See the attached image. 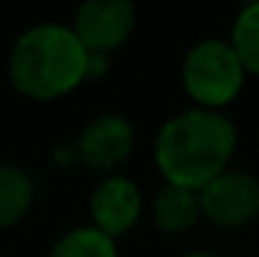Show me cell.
<instances>
[{"mask_svg":"<svg viewBox=\"0 0 259 257\" xmlns=\"http://www.w3.org/2000/svg\"><path fill=\"white\" fill-rule=\"evenodd\" d=\"M237 152V127L224 111L185 108L168 116L155 136V166L163 182L204 188L232 166Z\"/></svg>","mask_w":259,"mask_h":257,"instance_id":"1","label":"cell"},{"mask_svg":"<svg viewBox=\"0 0 259 257\" xmlns=\"http://www.w3.org/2000/svg\"><path fill=\"white\" fill-rule=\"evenodd\" d=\"M85 47L64 22L25 28L9 50V81L17 94L53 102L85 83Z\"/></svg>","mask_w":259,"mask_h":257,"instance_id":"2","label":"cell"},{"mask_svg":"<svg viewBox=\"0 0 259 257\" xmlns=\"http://www.w3.org/2000/svg\"><path fill=\"white\" fill-rule=\"evenodd\" d=\"M245 69L229 39L207 36L188 47L182 58L180 81L193 108L224 111L240 97L245 86Z\"/></svg>","mask_w":259,"mask_h":257,"instance_id":"3","label":"cell"},{"mask_svg":"<svg viewBox=\"0 0 259 257\" xmlns=\"http://www.w3.org/2000/svg\"><path fill=\"white\" fill-rule=\"evenodd\" d=\"M201 218L218 230H240L259 218V177L245 169H226L199 188Z\"/></svg>","mask_w":259,"mask_h":257,"instance_id":"4","label":"cell"},{"mask_svg":"<svg viewBox=\"0 0 259 257\" xmlns=\"http://www.w3.org/2000/svg\"><path fill=\"white\" fill-rule=\"evenodd\" d=\"M135 6L127 0H89L75 11L72 30L85 47V53L113 56L127 45L135 30Z\"/></svg>","mask_w":259,"mask_h":257,"instance_id":"5","label":"cell"},{"mask_svg":"<svg viewBox=\"0 0 259 257\" xmlns=\"http://www.w3.org/2000/svg\"><path fill=\"white\" fill-rule=\"evenodd\" d=\"M144 216V194L138 182L127 174H105L89 194V218L91 227H97L113 241L135 230V224Z\"/></svg>","mask_w":259,"mask_h":257,"instance_id":"6","label":"cell"},{"mask_svg":"<svg viewBox=\"0 0 259 257\" xmlns=\"http://www.w3.org/2000/svg\"><path fill=\"white\" fill-rule=\"evenodd\" d=\"M75 144L80 163L94 171L116 174V169L124 166L135 150V127L127 116L105 111L80 127Z\"/></svg>","mask_w":259,"mask_h":257,"instance_id":"7","label":"cell"},{"mask_svg":"<svg viewBox=\"0 0 259 257\" xmlns=\"http://www.w3.org/2000/svg\"><path fill=\"white\" fill-rule=\"evenodd\" d=\"M152 222L160 232H168V235H182L193 230L201 222L199 191L163 182L152 197Z\"/></svg>","mask_w":259,"mask_h":257,"instance_id":"8","label":"cell"},{"mask_svg":"<svg viewBox=\"0 0 259 257\" xmlns=\"http://www.w3.org/2000/svg\"><path fill=\"white\" fill-rule=\"evenodd\" d=\"M36 182L22 166L0 163V232L25 222L33 207Z\"/></svg>","mask_w":259,"mask_h":257,"instance_id":"9","label":"cell"},{"mask_svg":"<svg viewBox=\"0 0 259 257\" xmlns=\"http://www.w3.org/2000/svg\"><path fill=\"white\" fill-rule=\"evenodd\" d=\"M47 257H119V243L91 224H80L55 238Z\"/></svg>","mask_w":259,"mask_h":257,"instance_id":"10","label":"cell"},{"mask_svg":"<svg viewBox=\"0 0 259 257\" xmlns=\"http://www.w3.org/2000/svg\"><path fill=\"white\" fill-rule=\"evenodd\" d=\"M229 45L237 53L245 75L259 78V0L245 3L234 14L232 30H229Z\"/></svg>","mask_w":259,"mask_h":257,"instance_id":"11","label":"cell"},{"mask_svg":"<svg viewBox=\"0 0 259 257\" xmlns=\"http://www.w3.org/2000/svg\"><path fill=\"white\" fill-rule=\"evenodd\" d=\"M108 72H110V56L89 53V58H85V81H102Z\"/></svg>","mask_w":259,"mask_h":257,"instance_id":"12","label":"cell"},{"mask_svg":"<svg viewBox=\"0 0 259 257\" xmlns=\"http://www.w3.org/2000/svg\"><path fill=\"white\" fill-rule=\"evenodd\" d=\"M53 163H55V166H64V169H69V166H77V163H80L77 144H75V141L55 144V150H53Z\"/></svg>","mask_w":259,"mask_h":257,"instance_id":"13","label":"cell"},{"mask_svg":"<svg viewBox=\"0 0 259 257\" xmlns=\"http://www.w3.org/2000/svg\"><path fill=\"white\" fill-rule=\"evenodd\" d=\"M180 257H224V254H218V252H207V249H193V252H185Z\"/></svg>","mask_w":259,"mask_h":257,"instance_id":"14","label":"cell"},{"mask_svg":"<svg viewBox=\"0 0 259 257\" xmlns=\"http://www.w3.org/2000/svg\"><path fill=\"white\" fill-rule=\"evenodd\" d=\"M0 257H3V252H0Z\"/></svg>","mask_w":259,"mask_h":257,"instance_id":"15","label":"cell"}]
</instances>
